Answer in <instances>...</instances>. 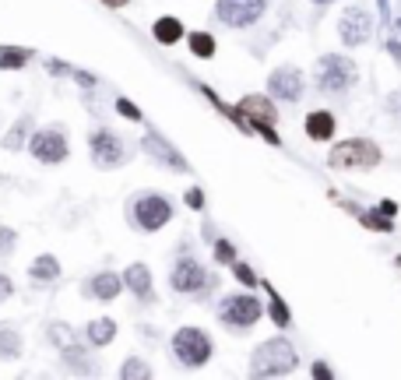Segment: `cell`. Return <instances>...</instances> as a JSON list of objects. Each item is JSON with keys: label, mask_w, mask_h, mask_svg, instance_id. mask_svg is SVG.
<instances>
[{"label": "cell", "mask_w": 401, "mask_h": 380, "mask_svg": "<svg viewBox=\"0 0 401 380\" xmlns=\"http://www.w3.org/2000/svg\"><path fill=\"white\" fill-rule=\"evenodd\" d=\"M190 53L200 57V60L215 57V39H212L208 32H193V36H190Z\"/></svg>", "instance_id": "cell-22"}, {"label": "cell", "mask_w": 401, "mask_h": 380, "mask_svg": "<svg viewBox=\"0 0 401 380\" xmlns=\"http://www.w3.org/2000/svg\"><path fill=\"white\" fill-rule=\"evenodd\" d=\"M387 46H390V53H394V60L401 64V22L390 29V39H387Z\"/></svg>", "instance_id": "cell-30"}, {"label": "cell", "mask_w": 401, "mask_h": 380, "mask_svg": "<svg viewBox=\"0 0 401 380\" xmlns=\"http://www.w3.org/2000/svg\"><path fill=\"white\" fill-rule=\"evenodd\" d=\"M233 268H236V278H240V282H247V285H254V271H250L247 264H240V261H233Z\"/></svg>", "instance_id": "cell-32"}, {"label": "cell", "mask_w": 401, "mask_h": 380, "mask_svg": "<svg viewBox=\"0 0 401 380\" xmlns=\"http://www.w3.org/2000/svg\"><path fill=\"white\" fill-rule=\"evenodd\" d=\"M264 8H268V0H219L215 15H219V22H226L229 29H247V25L261 22Z\"/></svg>", "instance_id": "cell-5"}, {"label": "cell", "mask_w": 401, "mask_h": 380, "mask_svg": "<svg viewBox=\"0 0 401 380\" xmlns=\"http://www.w3.org/2000/svg\"><path fill=\"white\" fill-rule=\"evenodd\" d=\"M25 131H29V117H22V120L15 124V131H11V138H8L4 145H8V148H18V145H22V134H25Z\"/></svg>", "instance_id": "cell-28"}, {"label": "cell", "mask_w": 401, "mask_h": 380, "mask_svg": "<svg viewBox=\"0 0 401 380\" xmlns=\"http://www.w3.org/2000/svg\"><path fill=\"white\" fill-rule=\"evenodd\" d=\"M11 292H15V285H11V278H8V275H0V303H4V299H8Z\"/></svg>", "instance_id": "cell-33"}, {"label": "cell", "mask_w": 401, "mask_h": 380, "mask_svg": "<svg viewBox=\"0 0 401 380\" xmlns=\"http://www.w3.org/2000/svg\"><path fill=\"white\" fill-rule=\"evenodd\" d=\"M32 155L39 159V162H46V166H57V162H64L67 159V141H64V134L57 131V127H50V131H39L36 138H32Z\"/></svg>", "instance_id": "cell-11"}, {"label": "cell", "mask_w": 401, "mask_h": 380, "mask_svg": "<svg viewBox=\"0 0 401 380\" xmlns=\"http://www.w3.org/2000/svg\"><path fill=\"white\" fill-rule=\"evenodd\" d=\"M215 254H219L222 261H233V247H229L226 240H219V243H215Z\"/></svg>", "instance_id": "cell-34"}, {"label": "cell", "mask_w": 401, "mask_h": 380, "mask_svg": "<svg viewBox=\"0 0 401 380\" xmlns=\"http://www.w3.org/2000/svg\"><path fill=\"white\" fill-rule=\"evenodd\" d=\"M313 376H331V369H327L324 362H317V366H313Z\"/></svg>", "instance_id": "cell-35"}, {"label": "cell", "mask_w": 401, "mask_h": 380, "mask_svg": "<svg viewBox=\"0 0 401 380\" xmlns=\"http://www.w3.org/2000/svg\"><path fill=\"white\" fill-rule=\"evenodd\" d=\"M362 222H366V225H373V229H390V222H387V218H380L376 211H366V215H362Z\"/></svg>", "instance_id": "cell-31"}, {"label": "cell", "mask_w": 401, "mask_h": 380, "mask_svg": "<svg viewBox=\"0 0 401 380\" xmlns=\"http://www.w3.org/2000/svg\"><path fill=\"white\" fill-rule=\"evenodd\" d=\"M151 36H155L162 46H172V43L183 39V22H179V18H158L155 29H151Z\"/></svg>", "instance_id": "cell-18"}, {"label": "cell", "mask_w": 401, "mask_h": 380, "mask_svg": "<svg viewBox=\"0 0 401 380\" xmlns=\"http://www.w3.org/2000/svg\"><path fill=\"white\" fill-rule=\"evenodd\" d=\"M102 4H109V8H123L127 0H102Z\"/></svg>", "instance_id": "cell-36"}, {"label": "cell", "mask_w": 401, "mask_h": 380, "mask_svg": "<svg viewBox=\"0 0 401 380\" xmlns=\"http://www.w3.org/2000/svg\"><path fill=\"white\" fill-rule=\"evenodd\" d=\"M25 60H29V50H15V46L0 50V67L4 71H18V67H25Z\"/></svg>", "instance_id": "cell-23"}, {"label": "cell", "mask_w": 401, "mask_h": 380, "mask_svg": "<svg viewBox=\"0 0 401 380\" xmlns=\"http://www.w3.org/2000/svg\"><path fill=\"white\" fill-rule=\"evenodd\" d=\"M380 162V148L373 141H345L331 152V166L345 169V166H376Z\"/></svg>", "instance_id": "cell-8"}, {"label": "cell", "mask_w": 401, "mask_h": 380, "mask_svg": "<svg viewBox=\"0 0 401 380\" xmlns=\"http://www.w3.org/2000/svg\"><path fill=\"white\" fill-rule=\"evenodd\" d=\"M141 148L151 155V159H158V162H165L169 169H190L186 162H183V155L172 148V145H165L158 134H144V141H141Z\"/></svg>", "instance_id": "cell-14"}, {"label": "cell", "mask_w": 401, "mask_h": 380, "mask_svg": "<svg viewBox=\"0 0 401 380\" xmlns=\"http://www.w3.org/2000/svg\"><path fill=\"white\" fill-rule=\"evenodd\" d=\"M130 215H134V222H137L141 229L155 232V229H162V225L172 218V204H169L165 197H158V194H144V197L134 201Z\"/></svg>", "instance_id": "cell-6"}, {"label": "cell", "mask_w": 401, "mask_h": 380, "mask_svg": "<svg viewBox=\"0 0 401 380\" xmlns=\"http://www.w3.org/2000/svg\"><path fill=\"white\" fill-rule=\"evenodd\" d=\"M261 299L257 296H250V292H236V296H226L222 299V306H219V317H222V324L226 327H236V331H243V327H254L257 320H261Z\"/></svg>", "instance_id": "cell-4"}, {"label": "cell", "mask_w": 401, "mask_h": 380, "mask_svg": "<svg viewBox=\"0 0 401 380\" xmlns=\"http://www.w3.org/2000/svg\"><path fill=\"white\" fill-rule=\"evenodd\" d=\"M306 134H310L313 141H327V138L334 134V117L324 113V110L310 113V117H306Z\"/></svg>", "instance_id": "cell-17"}, {"label": "cell", "mask_w": 401, "mask_h": 380, "mask_svg": "<svg viewBox=\"0 0 401 380\" xmlns=\"http://www.w3.org/2000/svg\"><path fill=\"white\" fill-rule=\"evenodd\" d=\"M172 355L183 366H200V362H208V355H212V338L200 327H179L172 334Z\"/></svg>", "instance_id": "cell-3"}, {"label": "cell", "mask_w": 401, "mask_h": 380, "mask_svg": "<svg viewBox=\"0 0 401 380\" xmlns=\"http://www.w3.org/2000/svg\"><path fill=\"white\" fill-rule=\"evenodd\" d=\"M313 4H331V0H313Z\"/></svg>", "instance_id": "cell-37"}, {"label": "cell", "mask_w": 401, "mask_h": 380, "mask_svg": "<svg viewBox=\"0 0 401 380\" xmlns=\"http://www.w3.org/2000/svg\"><path fill=\"white\" fill-rule=\"evenodd\" d=\"M64 359H67V366H74V369H81V373L88 369V355H85L78 345H67V348H64Z\"/></svg>", "instance_id": "cell-24"}, {"label": "cell", "mask_w": 401, "mask_h": 380, "mask_svg": "<svg viewBox=\"0 0 401 380\" xmlns=\"http://www.w3.org/2000/svg\"><path fill=\"white\" fill-rule=\"evenodd\" d=\"M113 338H116V324H113L109 317L88 324V341H92V345H109Z\"/></svg>", "instance_id": "cell-21"}, {"label": "cell", "mask_w": 401, "mask_h": 380, "mask_svg": "<svg viewBox=\"0 0 401 380\" xmlns=\"http://www.w3.org/2000/svg\"><path fill=\"white\" fill-rule=\"evenodd\" d=\"M120 289H123V278L120 275H113V271H102V275H95L92 282H88V292L95 296V299H116L120 296Z\"/></svg>", "instance_id": "cell-16"}, {"label": "cell", "mask_w": 401, "mask_h": 380, "mask_svg": "<svg viewBox=\"0 0 401 380\" xmlns=\"http://www.w3.org/2000/svg\"><path fill=\"white\" fill-rule=\"evenodd\" d=\"M29 275H32L36 282H57V275H60V261H57L53 254H43V257L32 261Z\"/></svg>", "instance_id": "cell-19"}, {"label": "cell", "mask_w": 401, "mask_h": 380, "mask_svg": "<svg viewBox=\"0 0 401 380\" xmlns=\"http://www.w3.org/2000/svg\"><path fill=\"white\" fill-rule=\"evenodd\" d=\"M268 89H271L275 99H282V103H296V99L303 96V74H299L296 67H278V71L268 78Z\"/></svg>", "instance_id": "cell-13"}, {"label": "cell", "mask_w": 401, "mask_h": 380, "mask_svg": "<svg viewBox=\"0 0 401 380\" xmlns=\"http://www.w3.org/2000/svg\"><path fill=\"white\" fill-rule=\"evenodd\" d=\"M169 282H172L176 292L190 296V292H200V289H205V285L212 282V275L205 271V264H200L197 257H179L176 268H172V275H169Z\"/></svg>", "instance_id": "cell-7"}, {"label": "cell", "mask_w": 401, "mask_h": 380, "mask_svg": "<svg viewBox=\"0 0 401 380\" xmlns=\"http://www.w3.org/2000/svg\"><path fill=\"white\" fill-rule=\"evenodd\" d=\"M240 110L254 120V127H257V131H261L271 145H278V134L271 131V124H275V117H278V113H275V106H271L268 99H261V96H247V99L240 103Z\"/></svg>", "instance_id": "cell-12"}, {"label": "cell", "mask_w": 401, "mask_h": 380, "mask_svg": "<svg viewBox=\"0 0 401 380\" xmlns=\"http://www.w3.org/2000/svg\"><path fill=\"white\" fill-rule=\"evenodd\" d=\"M22 355V334L15 324H0V359H18Z\"/></svg>", "instance_id": "cell-20"}, {"label": "cell", "mask_w": 401, "mask_h": 380, "mask_svg": "<svg viewBox=\"0 0 401 380\" xmlns=\"http://www.w3.org/2000/svg\"><path fill=\"white\" fill-rule=\"evenodd\" d=\"M123 282H127V289H130L141 303H151V275H148L144 264H130V268L123 271Z\"/></svg>", "instance_id": "cell-15"}, {"label": "cell", "mask_w": 401, "mask_h": 380, "mask_svg": "<svg viewBox=\"0 0 401 380\" xmlns=\"http://www.w3.org/2000/svg\"><path fill=\"white\" fill-rule=\"evenodd\" d=\"M120 376H148V366L137 362V359H127V362L120 366Z\"/></svg>", "instance_id": "cell-27"}, {"label": "cell", "mask_w": 401, "mask_h": 380, "mask_svg": "<svg viewBox=\"0 0 401 380\" xmlns=\"http://www.w3.org/2000/svg\"><path fill=\"white\" fill-rule=\"evenodd\" d=\"M15 229H8V225H0V257H8L11 250H15Z\"/></svg>", "instance_id": "cell-26"}, {"label": "cell", "mask_w": 401, "mask_h": 380, "mask_svg": "<svg viewBox=\"0 0 401 380\" xmlns=\"http://www.w3.org/2000/svg\"><path fill=\"white\" fill-rule=\"evenodd\" d=\"M50 341H57L60 348H67V345H74V334L64 324H50Z\"/></svg>", "instance_id": "cell-25"}, {"label": "cell", "mask_w": 401, "mask_h": 380, "mask_svg": "<svg viewBox=\"0 0 401 380\" xmlns=\"http://www.w3.org/2000/svg\"><path fill=\"white\" fill-rule=\"evenodd\" d=\"M88 145H92V162L95 166H102V169H113V166H120L123 162V141L113 134V131H95L92 138H88Z\"/></svg>", "instance_id": "cell-9"}, {"label": "cell", "mask_w": 401, "mask_h": 380, "mask_svg": "<svg viewBox=\"0 0 401 380\" xmlns=\"http://www.w3.org/2000/svg\"><path fill=\"white\" fill-rule=\"evenodd\" d=\"M116 110H120V117H127V120H141V110H137L130 99H116Z\"/></svg>", "instance_id": "cell-29"}, {"label": "cell", "mask_w": 401, "mask_h": 380, "mask_svg": "<svg viewBox=\"0 0 401 380\" xmlns=\"http://www.w3.org/2000/svg\"><path fill=\"white\" fill-rule=\"evenodd\" d=\"M296 362H299L296 348H292L285 338H271V341H264V345L254 352L250 373H254V376H278V373H289Z\"/></svg>", "instance_id": "cell-1"}, {"label": "cell", "mask_w": 401, "mask_h": 380, "mask_svg": "<svg viewBox=\"0 0 401 380\" xmlns=\"http://www.w3.org/2000/svg\"><path fill=\"white\" fill-rule=\"evenodd\" d=\"M355 85V64L348 60V57H341V53H327V57H320V64H317V89L320 92H345V89H352Z\"/></svg>", "instance_id": "cell-2"}, {"label": "cell", "mask_w": 401, "mask_h": 380, "mask_svg": "<svg viewBox=\"0 0 401 380\" xmlns=\"http://www.w3.org/2000/svg\"><path fill=\"white\" fill-rule=\"evenodd\" d=\"M369 32H373V18L362 8H348L338 22V36H341L345 46H362L369 39Z\"/></svg>", "instance_id": "cell-10"}]
</instances>
